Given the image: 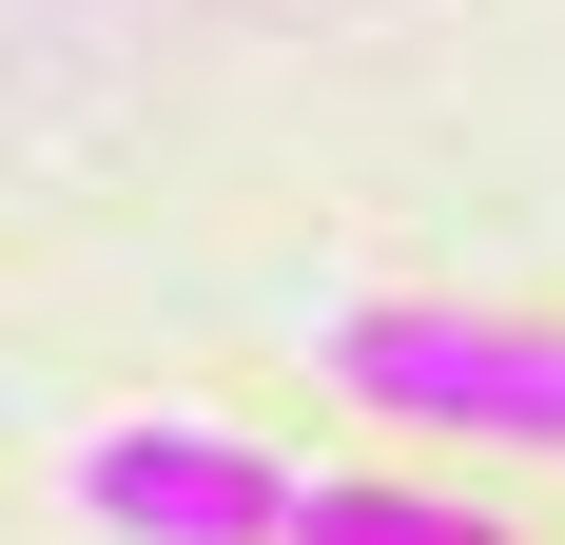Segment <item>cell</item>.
<instances>
[{"mask_svg": "<svg viewBox=\"0 0 565 545\" xmlns=\"http://www.w3.org/2000/svg\"><path fill=\"white\" fill-rule=\"evenodd\" d=\"M274 545H508V526H488V506H449V488H371V468H312Z\"/></svg>", "mask_w": 565, "mask_h": 545, "instance_id": "3957f363", "label": "cell"}, {"mask_svg": "<svg viewBox=\"0 0 565 545\" xmlns=\"http://www.w3.org/2000/svg\"><path fill=\"white\" fill-rule=\"evenodd\" d=\"M78 526H98V545H274V526H292V468L234 448V429L137 409V429L78 448Z\"/></svg>", "mask_w": 565, "mask_h": 545, "instance_id": "7a4b0ae2", "label": "cell"}, {"mask_svg": "<svg viewBox=\"0 0 565 545\" xmlns=\"http://www.w3.org/2000/svg\"><path fill=\"white\" fill-rule=\"evenodd\" d=\"M332 389L449 448H565V331H508V312H351Z\"/></svg>", "mask_w": 565, "mask_h": 545, "instance_id": "6da1fadb", "label": "cell"}]
</instances>
